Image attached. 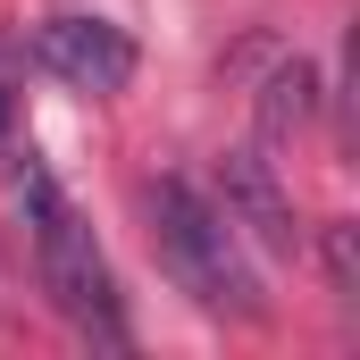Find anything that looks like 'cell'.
Here are the masks:
<instances>
[{
    "mask_svg": "<svg viewBox=\"0 0 360 360\" xmlns=\"http://www.w3.org/2000/svg\"><path fill=\"white\" fill-rule=\"evenodd\" d=\"M17 210H25V235H34V276L51 293V310L92 335V344H126V310H117V285H109V260L92 243V226L76 218V201L51 184V168L25 151L17 160Z\"/></svg>",
    "mask_w": 360,
    "mask_h": 360,
    "instance_id": "6da1fadb",
    "label": "cell"
},
{
    "mask_svg": "<svg viewBox=\"0 0 360 360\" xmlns=\"http://www.w3.org/2000/svg\"><path fill=\"white\" fill-rule=\"evenodd\" d=\"M143 201H151V243H160L168 276H176L210 319H269V293H260L252 260H243V235L226 226V210L201 184L160 176Z\"/></svg>",
    "mask_w": 360,
    "mask_h": 360,
    "instance_id": "7a4b0ae2",
    "label": "cell"
},
{
    "mask_svg": "<svg viewBox=\"0 0 360 360\" xmlns=\"http://www.w3.org/2000/svg\"><path fill=\"white\" fill-rule=\"evenodd\" d=\"M34 59H42L59 84L92 92V101L134 84V34L109 25V17H51V25L34 34Z\"/></svg>",
    "mask_w": 360,
    "mask_h": 360,
    "instance_id": "3957f363",
    "label": "cell"
},
{
    "mask_svg": "<svg viewBox=\"0 0 360 360\" xmlns=\"http://www.w3.org/2000/svg\"><path fill=\"white\" fill-rule=\"evenodd\" d=\"M218 210L260 252H293V201H285V184H276V168L260 151H226L218 160Z\"/></svg>",
    "mask_w": 360,
    "mask_h": 360,
    "instance_id": "277c9868",
    "label": "cell"
},
{
    "mask_svg": "<svg viewBox=\"0 0 360 360\" xmlns=\"http://www.w3.org/2000/svg\"><path fill=\"white\" fill-rule=\"evenodd\" d=\"M310 109H319L310 68H302V59H285V68L269 76V92H260V126H269V134H293V126H310Z\"/></svg>",
    "mask_w": 360,
    "mask_h": 360,
    "instance_id": "5b68a950",
    "label": "cell"
},
{
    "mask_svg": "<svg viewBox=\"0 0 360 360\" xmlns=\"http://www.w3.org/2000/svg\"><path fill=\"white\" fill-rule=\"evenodd\" d=\"M0 134H8V92H0Z\"/></svg>",
    "mask_w": 360,
    "mask_h": 360,
    "instance_id": "8992f818",
    "label": "cell"
}]
</instances>
